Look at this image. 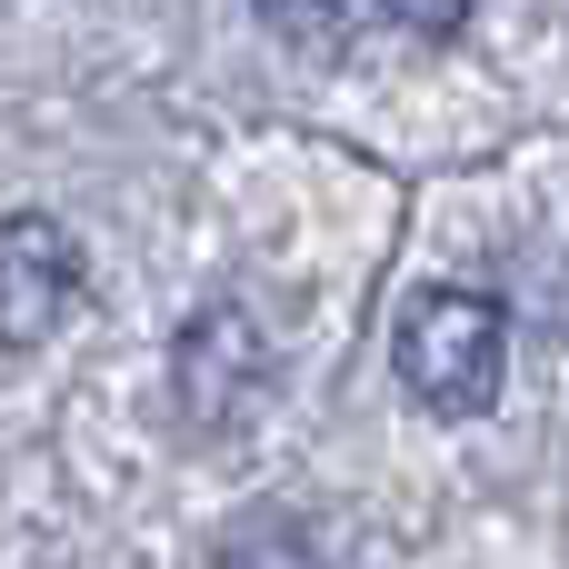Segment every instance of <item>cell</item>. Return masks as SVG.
<instances>
[{
    "label": "cell",
    "instance_id": "obj_1",
    "mask_svg": "<svg viewBox=\"0 0 569 569\" xmlns=\"http://www.w3.org/2000/svg\"><path fill=\"white\" fill-rule=\"evenodd\" d=\"M400 390L430 410V420H480L500 400V370H510V320L490 290H420L400 310Z\"/></svg>",
    "mask_w": 569,
    "mask_h": 569
},
{
    "label": "cell",
    "instance_id": "obj_5",
    "mask_svg": "<svg viewBox=\"0 0 569 569\" xmlns=\"http://www.w3.org/2000/svg\"><path fill=\"white\" fill-rule=\"evenodd\" d=\"M250 10H260V30L290 40V50H340V40H350V0H250Z\"/></svg>",
    "mask_w": 569,
    "mask_h": 569
},
{
    "label": "cell",
    "instance_id": "obj_4",
    "mask_svg": "<svg viewBox=\"0 0 569 569\" xmlns=\"http://www.w3.org/2000/svg\"><path fill=\"white\" fill-rule=\"evenodd\" d=\"M210 569H330V560H320V540H310L290 510H240V520L220 530Z\"/></svg>",
    "mask_w": 569,
    "mask_h": 569
},
{
    "label": "cell",
    "instance_id": "obj_3",
    "mask_svg": "<svg viewBox=\"0 0 569 569\" xmlns=\"http://www.w3.org/2000/svg\"><path fill=\"white\" fill-rule=\"evenodd\" d=\"M80 240L50 210H10L0 220V350H40L70 310H80Z\"/></svg>",
    "mask_w": 569,
    "mask_h": 569
},
{
    "label": "cell",
    "instance_id": "obj_2",
    "mask_svg": "<svg viewBox=\"0 0 569 569\" xmlns=\"http://www.w3.org/2000/svg\"><path fill=\"white\" fill-rule=\"evenodd\" d=\"M170 390H180V420L190 430H240L260 400H270V340H260V320L240 310V300H210V310H190V330H180V350H170Z\"/></svg>",
    "mask_w": 569,
    "mask_h": 569
},
{
    "label": "cell",
    "instance_id": "obj_6",
    "mask_svg": "<svg viewBox=\"0 0 569 569\" xmlns=\"http://www.w3.org/2000/svg\"><path fill=\"white\" fill-rule=\"evenodd\" d=\"M400 30H420V40H450L460 20H470V0H380Z\"/></svg>",
    "mask_w": 569,
    "mask_h": 569
}]
</instances>
